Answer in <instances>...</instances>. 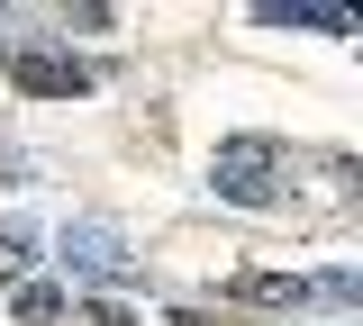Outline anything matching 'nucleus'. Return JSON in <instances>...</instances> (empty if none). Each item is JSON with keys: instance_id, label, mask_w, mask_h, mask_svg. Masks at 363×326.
Returning a JSON list of instances; mask_svg holds the SVG:
<instances>
[{"instance_id": "0eeeda50", "label": "nucleus", "mask_w": 363, "mask_h": 326, "mask_svg": "<svg viewBox=\"0 0 363 326\" xmlns=\"http://www.w3.org/2000/svg\"><path fill=\"white\" fill-rule=\"evenodd\" d=\"M73 326H145V318H128L118 299H73Z\"/></svg>"}, {"instance_id": "39448f33", "label": "nucleus", "mask_w": 363, "mask_h": 326, "mask_svg": "<svg viewBox=\"0 0 363 326\" xmlns=\"http://www.w3.org/2000/svg\"><path fill=\"white\" fill-rule=\"evenodd\" d=\"M255 28H309V37H354L345 9H255Z\"/></svg>"}, {"instance_id": "6e6552de", "label": "nucleus", "mask_w": 363, "mask_h": 326, "mask_svg": "<svg viewBox=\"0 0 363 326\" xmlns=\"http://www.w3.org/2000/svg\"><path fill=\"white\" fill-rule=\"evenodd\" d=\"M0 254L28 263V254H37V227H28V218H0Z\"/></svg>"}, {"instance_id": "f03ea898", "label": "nucleus", "mask_w": 363, "mask_h": 326, "mask_svg": "<svg viewBox=\"0 0 363 326\" xmlns=\"http://www.w3.org/2000/svg\"><path fill=\"white\" fill-rule=\"evenodd\" d=\"M281 182H291L281 136H218V154H209L218 209H281Z\"/></svg>"}, {"instance_id": "f257e3e1", "label": "nucleus", "mask_w": 363, "mask_h": 326, "mask_svg": "<svg viewBox=\"0 0 363 326\" xmlns=\"http://www.w3.org/2000/svg\"><path fill=\"white\" fill-rule=\"evenodd\" d=\"M227 299H245V308H281V318H309V308H327V318H354L363 308V272H236L227 281Z\"/></svg>"}, {"instance_id": "20e7f679", "label": "nucleus", "mask_w": 363, "mask_h": 326, "mask_svg": "<svg viewBox=\"0 0 363 326\" xmlns=\"http://www.w3.org/2000/svg\"><path fill=\"white\" fill-rule=\"evenodd\" d=\"M55 263L73 281H91L100 299H109V290H136V245L118 227H100V218H73V227L55 235Z\"/></svg>"}, {"instance_id": "423d86ee", "label": "nucleus", "mask_w": 363, "mask_h": 326, "mask_svg": "<svg viewBox=\"0 0 363 326\" xmlns=\"http://www.w3.org/2000/svg\"><path fill=\"white\" fill-rule=\"evenodd\" d=\"M9 318L55 326V318H64V290H55V281H18V290H9Z\"/></svg>"}, {"instance_id": "7ed1b4c3", "label": "nucleus", "mask_w": 363, "mask_h": 326, "mask_svg": "<svg viewBox=\"0 0 363 326\" xmlns=\"http://www.w3.org/2000/svg\"><path fill=\"white\" fill-rule=\"evenodd\" d=\"M0 64H9V82H18L28 100H82V91H100V64L73 54V46H55V37H18Z\"/></svg>"}]
</instances>
